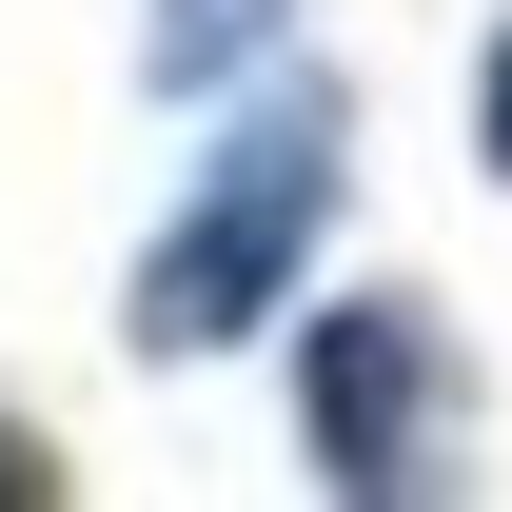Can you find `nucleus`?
I'll list each match as a JSON object with an SVG mask.
<instances>
[{"mask_svg": "<svg viewBox=\"0 0 512 512\" xmlns=\"http://www.w3.org/2000/svg\"><path fill=\"white\" fill-rule=\"evenodd\" d=\"M335 79H256L237 119H217V158H197L178 237L138 256V355H217V335H256L276 296H296V256L335 237Z\"/></svg>", "mask_w": 512, "mask_h": 512, "instance_id": "1", "label": "nucleus"}, {"mask_svg": "<svg viewBox=\"0 0 512 512\" xmlns=\"http://www.w3.org/2000/svg\"><path fill=\"white\" fill-rule=\"evenodd\" d=\"M453 453V355L414 296H355V316L316 335V473L335 493H434Z\"/></svg>", "mask_w": 512, "mask_h": 512, "instance_id": "2", "label": "nucleus"}, {"mask_svg": "<svg viewBox=\"0 0 512 512\" xmlns=\"http://www.w3.org/2000/svg\"><path fill=\"white\" fill-rule=\"evenodd\" d=\"M276 20H296V0H158V20H138V60L178 79V99H217L237 60H276Z\"/></svg>", "mask_w": 512, "mask_h": 512, "instance_id": "3", "label": "nucleus"}, {"mask_svg": "<svg viewBox=\"0 0 512 512\" xmlns=\"http://www.w3.org/2000/svg\"><path fill=\"white\" fill-rule=\"evenodd\" d=\"M473 158L512 178V40H493V79H473Z\"/></svg>", "mask_w": 512, "mask_h": 512, "instance_id": "4", "label": "nucleus"}, {"mask_svg": "<svg viewBox=\"0 0 512 512\" xmlns=\"http://www.w3.org/2000/svg\"><path fill=\"white\" fill-rule=\"evenodd\" d=\"M20 493H40V473H20V453H0V512H20Z\"/></svg>", "mask_w": 512, "mask_h": 512, "instance_id": "5", "label": "nucleus"}]
</instances>
